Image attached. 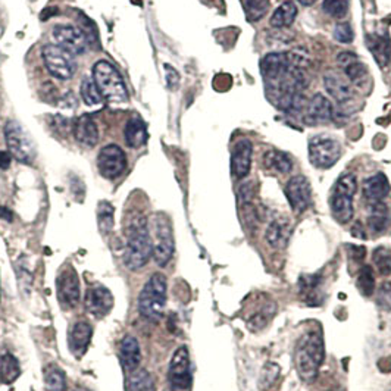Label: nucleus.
Instances as JSON below:
<instances>
[{"instance_id": "f257e3e1", "label": "nucleus", "mask_w": 391, "mask_h": 391, "mask_svg": "<svg viewBox=\"0 0 391 391\" xmlns=\"http://www.w3.org/2000/svg\"><path fill=\"white\" fill-rule=\"evenodd\" d=\"M325 346L320 331H308L300 336L295 349V365L300 380L312 384L324 362Z\"/></svg>"}, {"instance_id": "f03ea898", "label": "nucleus", "mask_w": 391, "mask_h": 391, "mask_svg": "<svg viewBox=\"0 0 391 391\" xmlns=\"http://www.w3.org/2000/svg\"><path fill=\"white\" fill-rule=\"evenodd\" d=\"M153 256V246L148 219L143 216L134 218L127 228V246L124 253V265L131 271H137L148 265Z\"/></svg>"}, {"instance_id": "7ed1b4c3", "label": "nucleus", "mask_w": 391, "mask_h": 391, "mask_svg": "<svg viewBox=\"0 0 391 391\" xmlns=\"http://www.w3.org/2000/svg\"><path fill=\"white\" fill-rule=\"evenodd\" d=\"M166 277L161 272L153 274L139 296V312L143 318L153 322L162 320L166 306Z\"/></svg>"}, {"instance_id": "20e7f679", "label": "nucleus", "mask_w": 391, "mask_h": 391, "mask_svg": "<svg viewBox=\"0 0 391 391\" xmlns=\"http://www.w3.org/2000/svg\"><path fill=\"white\" fill-rule=\"evenodd\" d=\"M93 81L99 90L103 101L109 103H124L128 99V92L125 82L119 76L114 65L106 60H99L93 67Z\"/></svg>"}, {"instance_id": "39448f33", "label": "nucleus", "mask_w": 391, "mask_h": 391, "mask_svg": "<svg viewBox=\"0 0 391 391\" xmlns=\"http://www.w3.org/2000/svg\"><path fill=\"white\" fill-rule=\"evenodd\" d=\"M356 191L358 178L354 174H343L336 181L329 206H331V212L337 223L347 224L351 221L354 215L353 198Z\"/></svg>"}, {"instance_id": "423d86ee", "label": "nucleus", "mask_w": 391, "mask_h": 391, "mask_svg": "<svg viewBox=\"0 0 391 391\" xmlns=\"http://www.w3.org/2000/svg\"><path fill=\"white\" fill-rule=\"evenodd\" d=\"M149 231L153 246L152 258L155 259L156 265L166 266L169 261L173 259L175 252V240L169 219L162 214L155 215L149 225Z\"/></svg>"}, {"instance_id": "0eeeda50", "label": "nucleus", "mask_w": 391, "mask_h": 391, "mask_svg": "<svg viewBox=\"0 0 391 391\" xmlns=\"http://www.w3.org/2000/svg\"><path fill=\"white\" fill-rule=\"evenodd\" d=\"M42 58L51 74L58 80H69L77 71L74 55L56 44H46L42 49Z\"/></svg>"}, {"instance_id": "6e6552de", "label": "nucleus", "mask_w": 391, "mask_h": 391, "mask_svg": "<svg viewBox=\"0 0 391 391\" xmlns=\"http://www.w3.org/2000/svg\"><path fill=\"white\" fill-rule=\"evenodd\" d=\"M5 139L9 153L14 156L17 161L30 165L35 159L34 146L26 132L17 121H8L5 125Z\"/></svg>"}, {"instance_id": "1a4fd4ad", "label": "nucleus", "mask_w": 391, "mask_h": 391, "mask_svg": "<svg viewBox=\"0 0 391 391\" xmlns=\"http://www.w3.org/2000/svg\"><path fill=\"white\" fill-rule=\"evenodd\" d=\"M309 161L315 168L328 169L334 166L341 156V144L331 137L316 136L308 144Z\"/></svg>"}, {"instance_id": "9d476101", "label": "nucleus", "mask_w": 391, "mask_h": 391, "mask_svg": "<svg viewBox=\"0 0 391 391\" xmlns=\"http://www.w3.org/2000/svg\"><path fill=\"white\" fill-rule=\"evenodd\" d=\"M168 381L171 391H187L191 387V365L190 354L186 346H181L175 350L168 370Z\"/></svg>"}, {"instance_id": "9b49d317", "label": "nucleus", "mask_w": 391, "mask_h": 391, "mask_svg": "<svg viewBox=\"0 0 391 391\" xmlns=\"http://www.w3.org/2000/svg\"><path fill=\"white\" fill-rule=\"evenodd\" d=\"M56 295L60 304L65 308H76L81 299L80 279L74 268L71 265L60 271L56 278Z\"/></svg>"}, {"instance_id": "f8f14e48", "label": "nucleus", "mask_w": 391, "mask_h": 391, "mask_svg": "<svg viewBox=\"0 0 391 391\" xmlns=\"http://www.w3.org/2000/svg\"><path fill=\"white\" fill-rule=\"evenodd\" d=\"M97 168L102 177L115 180L124 173L127 168V156L116 144H107L97 156Z\"/></svg>"}, {"instance_id": "ddd939ff", "label": "nucleus", "mask_w": 391, "mask_h": 391, "mask_svg": "<svg viewBox=\"0 0 391 391\" xmlns=\"http://www.w3.org/2000/svg\"><path fill=\"white\" fill-rule=\"evenodd\" d=\"M284 193L295 214H303L312 203V187L309 180L304 175L290 178Z\"/></svg>"}, {"instance_id": "4468645a", "label": "nucleus", "mask_w": 391, "mask_h": 391, "mask_svg": "<svg viewBox=\"0 0 391 391\" xmlns=\"http://www.w3.org/2000/svg\"><path fill=\"white\" fill-rule=\"evenodd\" d=\"M53 39L58 46L65 49L72 55H82L89 46V42L81 28L76 26H65V24H60V26L53 28Z\"/></svg>"}, {"instance_id": "2eb2a0df", "label": "nucleus", "mask_w": 391, "mask_h": 391, "mask_svg": "<svg viewBox=\"0 0 391 391\" xmlns=\"http://www.w3.org/2000/svg\"><path fill=\"white\" fill-rule=\"evenodd\" d=\"M84 306L94 318H103L114 308V296L103 286H93L85 293Z\"/></svg>"}, {"instance_id": "dca6fc26", "label": "nucleus", "mask_w": 391, "mask_h": 391, "mask_svg": "<svg viewBox=\"0 0 391 391\" xmlns=\"http://www.w3.org/2000/svg\"><path fill=\"white\" fill-rule=\"evenodd\" d=\"M324 85L329 96H331L333 99L341 106L349 105L353 101L354 92L351 84L346 78V76H341L340 72L327 71L324 74Z\"/></svg>"}, {"instance_id": "f3484780", "label": "nucleus", "mask_w": 391, "mask_h": 391, "mask_svg": "<svg viewBox=\"0 0 391 391\" xmlns=\"http://www.w3.org/2000/svg\"><path fill=\"white\" fill-rule=\"evenodd\" d=\"M259 67L261 76L265 80V85L279 81L284 76H287V72L290 71L288 58L286 53L281 52L268 53L266 56H263Z\"/></svg>"}, {"instance_id": "a211bd4d", "label": "nucleus", "mask_w": 391, "mask_h": 391, "mask_svg": "<svg viewBox=\"0 0 391 391\" xmlns=\"http://www.w3.org/2000/svg\"><path fill=\"white\" fill-rule=\"evenodd\" d=\"M252 155L253 144L250 140L241 139L234 144L233 153H231V171H233L236 178L241 180L250 174Z\"/></svg>"}, {"instance_id": "6ab92c4d", "label": "nucleus", "mask_w": 391, "mask_h": 391, "mask_svg": "<svg viewBox=\"0 0 391 391\" xmlns=\"http://www.w3.org/2000/svg\"><path fill=\"white\" fill-rule=\"evenodd\" d=\"M334 116V109L331 102L321 93L312 96V99L306 103V114L304 122L306 124H321V122L331 121Z\"/></svg>"}, {"instance_id": "aec40b11", "label": "nucleus", "mask_w": 391, "mask_h": 391, "mask_svg": "<svg viewBox=\"0 0 391 391\" xmlns=\"http://www.w3.org/2000/svg\"><path fill=\"white\" fill-rule=\"evenodd\" d=\"M337 62L341 69L345 71V76L350 81V84L362 85L366 82V78H368V68L365 67L363 62H360L358 55L351 52H341L337 56Z\"/></svg>"}, {"instance_id": "412c9836", "label": "nucleus", "mask_w": 391, "mask_h": 391, "mask_svg": "<svg viewBox=\"0 0 391 391\" xmlns=\"http://www.w3.org/2000/svg\"><path fill=\"white\" fill-rule=\"evenodd\" d=\"M291 233H293V228H291L288 219L284 216H278V218H274L270 223V225H268L265 238L272 249L283 250L287 247V244L291 238Z\"/></svg>"}, {"instance_id": "4be33fe9", "label": "nucleus", "mask_w": 391, "mask_h": 391, "mask_svg": "<svg viewBox=\"0 0 391 391\" xmlns=\"http://www.w3.org/2000/svg\"><path fill=\"white\" fill-rule=\"evenodd\" d=\"M92 336H93V328L89 322L80 321L72 327L69 337H68V343H69L71 353L74 354L77 359H81L85 354V351H87L90 346V341H92Z\"/></svg>"}, {"instance_id": "5701e85b", "label": "nucleus", "mask_w": 391, "mask_h": 391, "mask_svg": "<svg viewBox=\"0 0 391 391\" xmlns=\"http://www.w3.org/2000/svg\"><path fill=\"white\" fill-rule=\"evenodd\" d=\"M119 360L127 372L139 370L141 362V350L137 338L127 336L119 343Z\"/></svg>"}, {"instance_id": "b1692460", "label": "nucleus", "mask_w": 391, "mask_h": 391, "mask_svg": "<svg viewBox=\"0 0 391 391\" xmlns=\"http://www.w3.org/2000/svg\"><path fill=\"white\" fill-rule=\"evenodd\" d=\"M390 182L384 174H375L363 182V198L371 205L383 202L390 194Z\"/></svg>"}, {"instance_id": "393cba45", "label": "nucleus", "mask_w": 391, "mask_h": 391, "mask_svg": "<svg viewBox=\"0 0 391 391\" xmlns=\"http://www.w3.org/2000/svg\"><path fill=\"white\" fill-rule=\"evenodd\" d=\"M74 137L85 148H93L99 141V128H97L96 121L90 115H82L76 121Z\"/></svg>"}, {"instance_id": "a878e982", "label": "nucleus", "mask_w": 391, "mask_h": 391, "mask_svg": "<svg viewBox=\"0 0 391 391\" xmlns=\"http://www.w3.org/2000/svg\"><path fill=\"white\" fill-rule=\"evenodd\" d=\"M366 43H368V47L374 55L376 64L381 68H387L391 60V42L388 35L370 34L366 35Z\"/></svg>"}, {"instance_id": "bb28decb", "label": "nucleus", "mask_w": 391, "mask_h": 391, "mask_svg": "<svg viewBox=\"0 0 391 391\" xmlns=\"http://www.w3.org/2000/svg\"><path fill=\"white\" fill-rule=\"evenodd\" d=\"M124 139L130 148H141L148 140V130H146L144 121L139 115H132L124 130Z\"/></svg>"}, {"instance_id": "cd10ccee", "label": "nucleus", "mask_w": 391, "mask_h": 391, "mask_svg": "<svg viewBox=\"0 0 391 391\" xmlns=\"http://www.w3.org/2000/svg\"><path fill=\"white\" fill-rule=\"evenodd\" d=\"M127 378V391H156V384L153 376L149 371L146 370H136L128 372Z\"/></svg>"}, {"instance_id": "c85d7f7f", "label": "nucleus", "mask_w": 391, "mask_h": 391, "mask_svg": "<svg viewBox=\"0 0 391 391\" xmlns=\"http://www.w3.org/2000/svg\"><path fill=\"white\" fill-rule=\"evenodd\" d=\"M296 17H297V6L293 2H286L274 10L270 24L274 28L290 27L291 24L295 22Z\"/></svg>"}, {"instance_id": "c756f323", "label": "nucleus", "mask_w": 391, "mask_h": 391, "mask_svg": "<svg viewBox=\"0 0 391 391\" xmlns=\"http://www.w3.org/2000/svg\"><path fill=\"white\" fill-rule=\"evenodd\" d=\"M43 378L47 391H67L65 372L58 365H47L43 370Z\"/></svg>"}, {"instance_id": "7c9ffc66", "label": "nucleus", "mask_w": 391, "mask_h": 391, "mask_svg": "<svg viewBox=\"0 0 391 391\" xmlns=\"http://www.w3.org/2000/svg\"><path fill=\"white\" fill-rule=\"evenodd\" d=\"M371 215L368 218V225L371 228L372 233L375 234H381L388 228L390 225V216H388V209L387 206L380 202V203H374Z\"/></svg>"}, {"instance_id": "2f4dec72", "label": "nucleus", "mask_w": 391, "mask_h": 391, "mask_svg": "<svg viewBox=\"0 0 391 391\" xmlns=\"http://www.w3.org/2000/svg\"><path fill=\"white\" fill-rule=\"evenodd\" d=\"M21 375V368L19 362L14 356V354L6 353L0 358V380L5 384H12L18 380V376Z\"/></svg>"}, {"instance_id": "473e14b6", "label": "nucleus", "mask_w": 391, "mask_h": 391, "mask_svg": "<svg viewBox=\"0 0 391 391\" xmlns=\"http://www.w3.org/2000/svg\"><path fill=\"white\" fill-rule=\"evenodd\" d=\"M263 162L266 168H270L279 174H288L293 168V162H291L290 156L279 150L268 152L263 157Z\"/></svg>"}, {"instance_id": "72a5a7b5", "label": "nucleus", "mask_w": 391, "mask_h": 391, "mask_svg": "<svg viewBox=\"0 0 391 391\" xmlns=\"http://www.w3.org/2000/svg\"><path fill=\"white\" fill-rule=\"evenodd\" d=\"M356 287L363 297H371L375 291V275L370 265H363L356 278Z\"/></svg>"}, {"instance_id": "f704fd0d", "label": "nucleus", "mask_w": 391, "mask_h": 391, "mask_svg": "<svg viewBox=\"0 0 391 391\" xmlns=\"http://www.w3.org/2000/svg\"><path fill=\"white\" fill-rule=\"evenodd\" d=\"M275 315V304L274 303H268L265 306L259 311H256L247 321V327L252 331H259V329H263L266 327V324L271 321V318Z\"/></svg>"}, {"instance_id": "c9c22d12", "label": "nucleus", "mask_w": 391, "mask_h": 391, "mask_svg": "<svg viewBox=\"0 0 391 391\" xmlns=\"http://www.w3.org/2000/svg\"><path fill=\"white\" fill-rule=\"evenodd\" d=\"M241 3L250 22L259 21L270 9V0H241Z\"/></svg>"}, {"instance_id": "e433bc0d", "label": "nucleus", "mask_w": 391, "mask_h": 391, "mask_svg": "<svg viewBox=\"0 0 391 391\" xmlns=\"http://www.w3.org/2000/svg\"><path fill=\"white\" fill-rule=\"evenodd\" d=\"M372 262L380 275L391 274V249L387 246H380L372 252Z\"/></svg>"}, {"instance_id": "4c0bfd02", "label": "nucleus", "mask_w": 391, "mask_h": 391, "mask_svg": "<svg viewBox=\"0 0 391 391\" xmlns=\"http://www.w3.org/2000/svg\"><path fill=\"white\" fill-rule=\"evenodd\" d=\"M80 93L82 102L87 106H97L103 102V97L101 96L99 90H97L94 81L90 78H84V81L81 82Z\"/></svg>"}, {"instance_id": "58836bf2", "label": "nucleus", "mask_w": 391, "mask_h": 391, "mask_svg": "<svg viewBox=\"0 0 391 391\" xmlns=\"http://www.w3.org/2000/svg\"><path fill=\"white\" fill-rule=\"evenodd\" d=\"M350 8V0H324L322 9L327 15L340 19L347 15Z\"/></svg>"}, {"instance_id": "ea45409f", "label": "nucleus", "mask_w": 391, "mask_h": 391, "mask_svg": "<svg viewBox=\"0 0 391 391\" xmlns=\"http://www.w3.org/2000/svg\"><path fill=\"white\" fill-rule=\"evenodd\" d=\"M97 219H99L101 231L107 234L109 231L114 228V207L111 203L102 202L99 205V211H97Z\"/></svg>"}, {"instance_id": "a19ab883", "label": "nucleus", "mask_w": 391, "mask_h": 391, "mask_svg": "<svg viewBox=\"0 0 391 391\" xmlns=\"http://www.w3.org/2000/svg\"><path fill=\"white\" fill-rule=\"evenodd\" d=\"M334 39L340 43L349 44L354 40V31L350 22H338L334 28Z\"/></svg>"}, {"instance_id": "79ce46f5", "label": "nucleus", "mask_w": 391, "mask_h": 391, "mask_svg": "<svg viewBox=\"0 0 391 391\" xmlns=\"http://www.w3.org/2000/svg\"><path fill=\"white\" fill-rule=\"evenodd\" d=\"M376 304L385 312H391V283H384L378 288Z\"/></svg>"}, {"instance_id": "37998d69", "label": "nucleus", "mask_w": 391, "mask_h": 391, "mask_svg": "<svg viewBox=\"0 0 391 391\" xmlns=\"http://www.w3.org/2000/svg\"><path fill=\"white\" fill-rule=\"evenodd\" d=\"M165 71H166L168 87L169 89H175L177 85H178V82H180V74L171 65H165Z\"/></svg>"}, {"instance_id": "c03bdc74", "label": "nucleus", "mask_w": 391, "mask_h": 391, "mask_svg": "<svg viewBox=\"0 0 391 391\" xmlns=\"http://www.w3.org/2000/svg\"><path fill=\"white\" fill-rule=\"evenodd\" d=\"M350 253L353 254V261L356 262H363L365 259V247H358V246H350Z\"/></svg>"}, {"instance_id": "a18cd8bd", "label": "nucleus", "mask_w": 391, "mask_h": 391, "mask_svg": "<svg viewBox=\"0 0 391 391\" xmlns=\"http://www.w3.org/2000/svg\"><path fill=\"white\" fill-rule=\"evenodd\" d=\"M12 155L9 152L0 150V169H8L10 166Z\"/></svg>"}, {"instance_id": "49530a36", "label": "nucleus", "mask_w": 391, "mask_h": 391, "mask_svg": "<svg viewBox=\"0 0 391 391\" xmlns=\"http://www.w3.org/2000/svg\"><path fill=\"white\" fill-rule=\"evenodd\" d=\"M351 234L354 236V237H358V238H365L366 237V233H365V229H363V227L358 223L356 225H354V228L351 229Z\"/></svg>"}, {"instance_id": "de8ad7c7", "label": "nucleus", "mask_w": 391, "mask_h": 391, "mask_svg": "<svg viewBox=\"0 0 391 391\" xmlns=\"http://www.w3.org/2000/svg\"><path fill=\"white\" fill-rule=\"evenodd\" d=\"M0 218L6 219V221H12V212H9L6 207H0Z\"/></svg>"}, {"instance_id": "09e8293b", "label": "nucleus", "mask_w": 391, "mask_h": 391, "mask_svg": "<svg viewBox=\"0 0 391 391\" xmlns=\"http://www.w3.org/2000/svg\"><path fill=\"white\" fill-rule=\"evenodd\" d=\"M299 2H300L303 6H311V5H313L315 2H318V0H299Z\"/></svg>"}, {"instance_id": "8fccbe9b", "label": "nucleus", "mask_w": 391, "mask_h": 391, "mask_svg": "<svg viewBox=\"0 0 391 391\" xmlns=\"http://www.w3.org/2000/svg\"><path fill=\"white\" fill-rule=\"evenodd\" d=\"M74 391H90V390H87V388H81V387H78V388H76Z\"/></svg>"}, {"instance_id": "3c124183", "label": "nucleus", "mask_w": 391, "mask_h": 391, "mask_svg": "<svg viewBox=\"0 0 391 391\" xmlns=\"http://www.w3.org/2000/svg\"><path fill=\"white\" fill-rule=\"evenodd\" d=\"M388 391H391V390H388Z\"/></svg>"}]
</instances>
